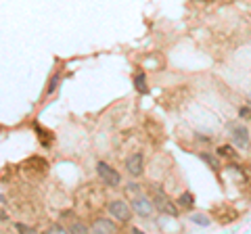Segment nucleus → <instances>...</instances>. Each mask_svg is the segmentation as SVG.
I'll return each instance as SVG.
<instances>
[{
	"mask_svg": "<svg viewBox=\"0 0 251 234\" xmlns=\"http://www.w3.org/2000/svg\"><path fill=\"white\" fill-rule=\"evenodd\" d=\"M126 169H128L132 176H140L143 174V169H145V157L140 153L130 155V157L126 159Z\"/></svg>",
	"mask_w": 251,
	"mask_h": 234,
	"instance_id": "7",
	"label": "nucleus"
},
{
	"mask_svg": "<svg viewBox=\"0 0 251 234\" xmlns=\"http://www.w3.org/2000/svg\"><path fill=\"white\" fill-rule=\"evenodd\" d=\"M50 232H65V228H63V226H52Z\"/></svg>",
	"mask_w": 251,
	"mask_h": 234,
	"instance_id": "20",
	"label": "nucleus"
},
{
	"mask_svg": "<svg viewBox=\"0 0 251 234\" xmlns=\"http://www.w3.org/2000/svg\"><path fill=\"white\" fill-rule=\"evenodd\" d=\"M17 230H21V232H34V228H31V226H25V224H17Z\"/></svg>",
	"mask_w": 251,
	"mask_h": 234,
	"instance_id": "19",
	"label": "nucleus"
},
{
	"mask_svg": "<svg viewBox=\"0 0 251 234\" xmlns=\"http://www.w3.org/2000/svg\"><path fill=\"white\" fill-rule=\"evenodd\" d=\"M92 232H117V226L111 220H105V217H97L92 222Z\"/></svg>",
	"mask_w": 251,
	"mask_h": 234,
	"instance_id": "10",
	"label": "nucleus"
},
{
	"mask_svg": "<svg viewBox=\"0 0 251 234\" xmlns=\"http://www.w3.org/2000/svg\"><path fill=\"white\" fill-rule=\"evenodd\" d=\"M134 88L140 92V94H147V92H149V88H147V75H145V71H138V73L134 75Z\"/></svg>",
	"mask_w": 251,
	"mask_h": 234,
	"instance_id": "11",
	"label": "nucleus"
},
{
	"mask_svg": "<svg viewBox=\"0 0 251 234\" xmlns=\"http://www.w3.org/2000/svg\"><path fill=\"white\" fill-rule=\"evenodd\" d=\"M0 220H6V215H4L2 211H0Z\"/></svg>",
	"mask_w": 251,
	"mask_h": 234,
	"instance_id": "21",
	"label": "nucleus"
},
{
	"mask_svg": "<svg viewBox=\"0 0 251 234\" xmlns=\"http://www.w3.org/2000/svg\"><path fill=\"white\" fill-rule=\"evenodd\" d=\"M105 205V192L99 188V186H84V188L77 192V207L82 209L84 213H97L100 207Z\"/></svg>",
	"mask_w": 251,
	"mask_h": 234,
	"instance_id": "1",
	"label": "nucleus"
},
{
	"mask_svg": "<svg viewBox=\"0 0 251 234\" xmlns=\"http://www.w3.org/2000/svg\"><path fill=\"white\" fill-rule=\"evenodd\" d=\"M201 159H203V161H205V163H209V165H211V167H214V169H218V161H216L214 157H209V155H207V153H203V155H201Z\"/></svg>",
	"mask_w": 251,
	"mask_h": 234,
	"instance_id": "15",
	"label": "nucleus"
},
{
	"mask_svg": "<svg viewBox=\"0 0 251 234\" xmlns=\"http://www.w3.org/2000/svg\"><path fill=\"white\" fill-rule=\"evenodd\" d=\"M97 174H99L100 180H103L107 186H111V188L120 186V182H122V176L117 174V171L111 165H109V163H105V161H100L99 165H97Z\"/></svg>",
	"mask_w": 251,
	"mask_h": 234,
	"instance_id": "4",
	"label": "nucleus"
},
{
	"mask_svg": "<svg viewBox=\"0 0 251 234\" xmlns=\"http://www.w3.org/2000/svg\"><path fill=\"white\" fill-rule=\"evenodd\" d=\"M109 213H111L117 222H130V217H132V209L126 205V201H120V199H115V201H111L109 203Z\"/></svg>",
	"mask_w": 251,
	"mask_h": 234,
	"instance_id": "5",
	"label": "nucleus"
},
{
	"mask_svg": "<svg viewBox=\"0 0 251 234\" xmlns=\"http://www.w3.org/2000/svg\"><path fill=\"white\" fill-rule=\"evenodd\" d=\"M176 203H178L180 207H184V209H191V207H193V203H195V197H193L191 192H182V194L178 197Z\"/></svg>",
	"mask_w": 251,
	"mask_h": 234,
	"instance_id": "13",
	"label": "nucleus"
},
{
	"mask_svg": "<svg viewBox=\"0 0 251 234\" xmlns=\"http://www.w3.org/2000/svg\"><path fill=\"white\" fill-rule=\"evenodd\" d=\"M218 155H220V157H226V159H232V161L239 157V153H237V151H232V146H228V144L218 146Z\"/></svg>",
	"mask_w": 251,
	"mask_h": 234,
	"instance_id": "12",
	"label": "nucleus"
},
{
	"mask_svg": "<svg viewBox=\"0 0 251 234\" xmlns=\"http://www.w3.org/2000/svg\"><path fill=\"white\" fill-rule=\"evenodd\" d=\"M57 84H59V75H54L52 80H50V86H49V92H54V88H57Z\"/></svg>",
	"mask_w": 251,
	"mask_h": 234,
	"instance_id": "17",
	"label": "nucleus"
},
{
	"mask_svg": "<svg viewBox=\"0 0 251 234\" xmlns=\"http://www.w3.org/2000/svg\"><path fill=\"white\" fill-rule=\"evenodd\" d=\"M132 209H134L136 215H140V217H151L155 205L145 197H134L132 199Z\"/></svg>",
	"mask_w": 251,
	"mask_h": 234,
	"instance_id": "6",
	"label": "nucleus"
},
{
	"mask_svg": "<svg viewBox=\"0 0 251 234\" xmlns=\"http://www.w3.org/2000/svg\"><path fill=\"white\" fill-rule=\"evenodd\" d=\"M153 205H155V209L159 213H166V215H172V217L178 215V205L163 190H155V194H153Z\"/></svg>",
	"mask_w": 251,
	"mask_h": 234,
	"instance_id": "3",
	"label": "nucleus"
},
{
	"mask_svg": "<svg viewBox=\"0 0 251 234\" xmlns=\"http://www.w3.org/2000/svg\"><path fill=\"white\" fill-rule=\"evenodd\" d=\"M191 222L197 224V226H209V217H205L203 213H193L191 215Z\"/></svg>",
	"mask_w": 251,
	"mask_h": 234,
	"instance_id": "14",
	"label": "nucleus"
},
{
	"mask_svg": "<svg viewBox=\"0 0 251 234\" xmlns=\"http://www.w3.org/2000/svg\"><path fill=\"white\" fill-rule=\"evenodd\" d=\"M230 134L234 138V144L239 146V149H245V146L249 144V130L245 126H230Z\"/></svg>",
	"mask_w": 251,
	"mask_h": 234,
	"instance_id": "8",
	"label": "nucleus"
},
{
	"mask_svg": "<svg viewBox=\"0 0 251 234\" xmlns=\"http://www.w3.org/2000/svg\"><path fill=\"white\" fill-rule=\"evenodd\" d=\"M34 130H36V134H38V140L42 142L44 149H49V146L54 142V134L50 130H46L44 126H40V123H34Z\"/></svg>",
	"mask_w": 251,
	"mask_h": 234,
	"instance_id": "9",
	"label": "nucleus"
},
{
	"mask_svg": "<svg viewBox=\"0 0 251 234\" xmlns=\"http://www.w3.org/2000/svg\"><path fill=\"white\" fill-rule=\"evenodd\" d=\"M19 174H21V178H25L27 182H38L49 174V161L38 157V155H31V157H27L19 165Z\"/></svg>",
	"mask_w": 251,
	"mask_h": 234,
	"instance_id": "2",
	"label": "nucleus"
},
{
	"mask_svg": "<svg viewBox=\"0 0 251 234\" xmlns=\"http://www.w3.org/2000/svg\"><path fill=\"white\" fill-rule=\"evenodd\" d=\"M86 230H88V228H86L84 224H74L72 226V232H86Z\"/></svg>",
	"mask_w": 251,
	"mask_h": 234,
	"instance_id": "16",
	"label": "nucleus"
},
{
	"mask_svg": "<svg viewBox=\"0 0 251 234\" xmlns=\"http://www.w3.org/2000/svg\"><path fill=\"white\" fill-rule=\"evenodd\" d=\"M239 115H241V117H245V119H251V111H249L247 107H243L241 111H239Z\"/></svg>",
	"mask_w": 251,
	"mask_h": 234,
	"instance_id": "18",
	"label": "nucleus"
}]
</instances>
